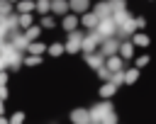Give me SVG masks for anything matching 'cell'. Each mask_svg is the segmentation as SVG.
I'll return each instance as SVG.
<instances>
[{"label":"cell","instance_id":"cell-27","mask_svg":"<svg viewBox=\"0 0 156 124\" xmlns=\"http://www.w3.org/2000/svg\"><path fill=\"white\" fill-rule=\"evenodd\" d=\"M7 2H17V0H7Z\"/></svg>","mask_w":156,"mask_h":124},{"label":"cell","instance_id":"cell-6","mask_svg":"<svg viewBox=\"0 0 156 124\" xmlns=\"http://www.w3.org/2000/svg\"><path fill=\"white\" fill-rule=\"evenodd\" d=\"M90 7V0H68V10H73L76 15L78 12H85Z\"/></svg>","mask_w":156,"mask_h":124},{"label":"cell","instance_id":"cell-12","mask_svg":"<svg viewBox=\"0 0 156 124\" xmlns=\"http://www.w3.org/2000/svg\"><path fill=\"white\" fill-rule=\"evenodd\" d=\"M136 78H139V71H136V68H129L127 73H122V80H124L127 85H132V83H134Z\"/></svg>","mask_w":156,"mask_h":124},{"label":"cell","instance_id":"cell-26","mask_svg":"<svg viewBox=\"0 0 156 124\" xmlns=\"http://www.w3.org/2000/svg\"><path fill=\"white\" fill-rule=\"evenodd\" d=\"M2 112H5V105H2V100H0V114H2Z\"/></svg>","mask_w":156,"mask_h":124},{"label":"cell","instance_id":"cell-16","mask_svg":"<svg viewBox=\"0 0 156 124\" xmlns=\"http://www.w3.org/2000/svg\"><path fill=\"white\" fill-rule=\"evenodd\" d=\"M132 44H134V46H146V44H149V36H146L144 32H139V34L132 36Z\"/></svg>","mask_w":156,"mask_h":124},{"label":"cell","instance_id":"cell-3","mask_svg":"<svg viewBox=\"0 0 156 124\" xmlns=\"http://www.w3.org/2000/svg\"><path fill=\"white\" fill-rule=\"evenodd\" d=\"M100 44H102V49H100V53H102V56H112V53H117V46H119V44H117V39H115V36H105Z\"/></svg>","mask_w":156,"mask_h":124},{"label":"cell","instance_id":"cell-2","mask_svg":"<svg viewBox=\"0 0 156 124\" xmlns=\"http://www.w3.org/2000/svg\"><path fill=\"white\" fill-rule=\"evenodd\" d=\"M80 39H83V34L80 32H68V41L63 44V51H71V53H76L78 49H80Z\"/></svg>","mask_w":156,"mask_h":124},{"label":"cell","instance_id":"cell-14","mask_svg":"<svg viewBox=\"0 0 156 124\" xmlns=\"http://www.w3.org/2000/svg\"><path fill=\"white\" fill-rule=\"evenodd\" d=\"M76 24H78V15H68V17L63 19V29H66V32L76 29Z\"/></svg>","mask_w":156,"mask_h":124},{"label":"cell","instance_id":"cell-7","mask_svg":"<svg viewBox=\"0 0 156 124\" xmlns=\"http://www.w3.org/2000/svg\"><path fill=\"white\" fill-rule=\"evenodd\" d=\"M24 49H27L29 53H34V56H39V53H44V51H46V46H44L41 41H37V39H34V41H27V46H24Z\"/></svg>","mask_w":156,"mask_h":124},{"label":"cell","instance_id":"cell-20","mask_svg":"<svg viewBox=\"0 0 156 124\" xmlns=\"http://www.w3.org/2000/svg\"><path fill=\"white\" fill-rule=\"evenodd\" d=\"M34 7L44 15V12H49V0H37V2H34Z\"/></svg>","mask_w":156,"mask_h":124},{"label":"cell","instance_id":"cell-22","mask_svg":"<svg viewBox=\"0 0 156 124\" xmlns=\"http://www.w3.org/2000/svg\"><path fill=\"white\" fill-rule=\"evenodd\" d=\"M39 63H41V58H39V56H34V53L27 58V66H39Z\"/></svg>","mask_w":156,"mask_h":124},{"label":"cell","instance_id":"cell-1","mask_svg":"<svg viewBox=\"0 0 156 124\" xmlns=\"http://www.w3.org/2000/svg\"><path fill=\"white\" fill-rule=\"evenodd\" d=\"M100 41H102V36H100V34H98V32L93 29V32H90L88 36H83V39H80V51L90 53V51H95V46H98Z\"/></svg>","mask_w":156,"mask_h":124},{"label":"cell","instance_id":"cell-24","mask_svg":"<svg viewBox=\"0 0 156 124\" xmlns=\"http://www.w3.org/2000/svg\"><path fill=\"white\" fill-rule=\"evenodd\" d=\"M146 61H149V58H146V56H141V58L136 61V68H141V66H146Z\"/></svg>","mask_w":156,"mask_h":124},{"label":"cell","instance_id":"cell-13","mask_svg":"<svg viewBox=\"0 0 156 124\" xmlns=\"http://www.w3.org/2000/svg\"><path fill=\"white\" fill-rule=\"evenodd\" d=\"M29 24H32V12H22V15L17 17V27H24V29H27Z\"/></svg>","mask_w":156,"mask_h":124},{"label":"cell","instance_id":"cell-15","mask_svg":"<svg viewBox=\"0 0 156 124\" xmlns=\"http://www.w3.org/2000/svg\"><path fill=\"white\" fill-rule=\"evenodd\" d=\"M39 34H41V27H32V24H29L24 36H27V41H34V39H39Z\"/></svg>","mask_w":156,"mask_h":124},{"label":"cell","instance_id":"cell-23","mask_svg":"<svg viewBox=\"0 0 156 124\" xmlns=\"http://www.w3.org/2000/svg\"><path fill=\"white\" fill-rule=\"evenodd\" d=\"M41 27L51 29V27H54V17H44V19H41Z\"/></svg>","mask_w":156,"mask_h":124},{"label":"cell","instance_id":"cell-9","mask_svg":"<svg viewBox=\"0 0 156 124\" xmlns=\"http://www.w3.org/2000/svg\"><path fill=\"white\" fill-rule=\"evenodd\" d=\"M117 49H119V53H122L119 58H132V56H134V44H132V41H124V44L117 46Z\"/></svg>","mask_w":156,"mask_h":124},{"label":"cell","instance_id":"cell-21","mask_svg":"<svg viewBox=\"0 0 156 124\" xmlns=\"http://www.w3.org/2000/svg\"><path fill=\"white\" fill-rule=\"evenodd\" d=\"M7 15H10V2L0 0V17H7Z\"/></svg>","mask_w":156,"mask_h":124},{"label":"cell","instance_id":"cell-8","mask_svg":"<svg viewBox=\"0 0 156 124\" xmlns=\"http://www.w3.org/2000/svg\"><path fill=\"white\" fill-rule=\"evenodd\" d=\"M115 92H117V85H115V83H110V80H105V83H102V88H100V97H105V100H107V97H112Z\"/></svg>","mask_w":156,"mask_h":124},{"label":"cell","instance_id":"cell-5","mask_svg":"<svg viewBox=\"0 0 156 124\" xmlns=\"http://www.w3.org/2000/svg\"><path fill=\"white\" fill-rule=\"evenodd\" d=\"M105 58H107V61H105V68H107L110 73L122 71V58H119V56H115V53H112V56H105Z\"/></svg>","mask_w":156,"mask_h":124},{"label":"cell","instance_id":"cell-25","mask_svg":"<svg viewBox=\"0 0 156 124\" xmlns=\"http://www.w3.org/2000/svg\"><path fill=\"white\" fill-rule=\"evenodd\" d=\"M22 119H24V114H22V112H17V114H12V122H22Z\"/></svg>","mask_w":156,"mask_h":124},{"label":"cell","instance_id":"cell-17","mask_svg":"<svg viewBox=\"0 0 156 124\" xmlns=\"http://www.w3.org/2000/svg\"><path fill=\"white\" fill-rule=\"evenodd\" d=\"M17 10L20 12H32L34 10V2L32 0H17Z\"/></svg>","mask_w":156,"mask_h":124},{"label":"cell","instance_id":"cell-11","mask_svg":"<svg viewBox=\"0 0 156 124\" xmlns=\"http://www.w3.org/2000/svg\"><path fill=\"white\" fill-rule=\"evenodd\" d=\"M102 63H105V56H102V53H98V56H95L93 51L88 53V66H93V68H100Z\"/></svg>","mask_w":156,"mask_h":124},{"label":"cell","instance_id":"cell-4","mask_svg":"<svg viewBox=\"0 0 156 124\" xmlns=\"http://www.w3.org/2000/svg\"><path fill=\"white\" fill-rule=\"evenodd\" d=\"M49 12H54V15H66V12H68V2H66V0H49Z\"/></svg>","mask_w":156,"mask_h":124},{"label":"cell","instance_id":"cell-18","mask_svg":"<svg viewBox=\"0 0 156 124\" xmlns=\"http://www.w3.org/2000/svg\"><path fill=\"white\" fill-rule=\"evenodd\" d=\"M71 119L73 122H90V112H73Z\"/></svg>","mask_w":156,"mask_h":124},{"label":"cell","instance_id":"cell-19","mask_svg":"<svg viewBox=\"0 0 156 124\" xmlns=\"http://www.w3.org/2000/svg\"><path fill=\"white\" fill-rule=\"evenodd\" d=\"M46 51H49L51 56H61V53H63V44H51V46H46Z\"/></svg>","mask_w":156,"mask_h":124},{"label":"cell","instance_id":"cell-10","mask_svg":"<svg viewBox=\"0 0 156 124\" xmlns=\"http://www.w3.org/2000/svg\"><path fill=\"white\" fill-rule=\"evenodd\" d=\"M98 19H100V17H98L95 12H88V10L83 12V24H85V27H90V29H93V27L98 24Z\"/></svg>","mask_w":156,"mask_h":124}]
</instances>
